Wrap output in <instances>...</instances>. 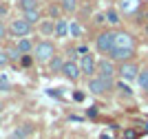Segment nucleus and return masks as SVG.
<instances>
[{"label": "nucleus", "instance_id": "31", "mask_svg": "<svg viewBox=\"0 0 148 139\" xmlns=\"http://www.w3.org/2000/svg\"><path fill=\"white\" fill-rule=\"evenodd\" d=\"M146 36H148V24H146Z\"/></svg>", "mask_w": 148, "mask_h": 139}, {"label": "nucleus", "instance_id": "19", "mask_svg": "<svg viewBox=\"0 0 148 139\" xmlns=\"http://www.w3.org/2000/svg\"><path fill=\"white\" fill-rule=\"evenodd\" d=\"M137 84L142 86L144 91L148 88V68H139V75H137Z\"/></svg>", "mask_w": 148, "mask_h": 139}, {"label": "nucleus", "instance_id": "17", "mask_svg": "<svg viewBox=\"0 0 148 139\" xmlns=\"http://www.w3.org/2000/svg\"><path fill=\"white\" fill-rule=\"evenodd\" d=\"M104 16H106V22H111V24H119V22H122V20H119V18H122L119 9H106Z\"/></svg>", "mask_w": 148, "mask_h": 139}, {"label": "nucleus", "instance_id": "32", "mask_svg": "<svg viewBox=\"0 0 148 139\" xmlns=\"http://www.w3.org/2000/svg\"><path fill=\"white\" fill-rule=\"evenodd\" d=\"M0 113H2V104H0Z\"/></svg>", "mask_w": 148, "mask_h": 139}, {"label": "nucleus", "instance_id": "25", "mask_svg": "<svg viewBox=\"0 0 148 139\" xmlns=\"http://www.w3.org/2000/svg\"><path fill=\"white\" fill-rule=\"evenodd\" d=\"M0 91H9V79H7V75H0Z\"/></svg>", "mask_w": 148, "mask_h": 139}, {"label": "nucleus", "instance_id": "21", "mask_svg": "<svg viewBox=\"0 0 148 139\" xmlns=\"http://www.w3.org/2000/svg\"><path fill=\"white\" fill-rule=\"evenodd\" d=\"M18 7L22 11H29V9H38V0H18Z\"/></svg>", "mask_w": 148, "mask_h": 139}, {"label": "nucleus", "instance_id": "7", "mask_svg": "<svg viewBox=\"0 0 148 139\" xmlns=\"http://www.w3.org/2000/svg\"><path fill=\"white\" fill-rule=\"evenodd\" d=\"M95 75H99V77H106V79H115V75H117V66L113 64L111 58L97 60V73H95Z\"/></svg>", "mask_w": 148, "mask_h": 139}, {"label": "nucleus", "instance_id": "4", "mask_svg": "<svg viewBox=\"0 0 148 139\" xmlns=\"http://www.w3.org/2000/svg\"><path fill=\"white\" fill-rule=\"evenodd\" d=\"M115 47V31H99L97 36H95V49H97L99 53L108 55Z\"/></svg>", "mask_w": 148, "mask_h": 139}, {"label": "nucleus", "instance_id": "27", "mask_svg": "<svg viewBox=\"0 0 148 139\" xmlns=\"http://www.w3.org/2000/svg\"><path fill=\"white\" fill-rule=\"evenodd\" d=\"M20 62H22V66H29L31 62H33V58H29V53H25L22 58H20Z\"/></svg>", "mask_w": 148, "mask_h": 139}, {"label": "nucleus", "instance_id": "11", "mask_svg": "<svg viewBox=\"0 0 148 139\" xmlns=\"http://www.w3.org/2000/svg\"><path fill=\"white\" fill-rule=\"evenodd\" d=\"M113 62H124V60H133L135 58V49H113L108 53Z\"/></svg>", "mask_w": 148, "mask_h": 139}, {"label": "nucleus", "instance_id": "13", "mask_svg": "<svg viewBox=\"0 0 148 139\" xmlns=\"http://www.w3.org/2000/svg\"><path fill=\"white\" fill-rule=\"evenodd\" d=\"M16 47H18L20 53L25 55V53H33V47H36V44L31 42L29 38H18V44H16Z\"/></svg>", "mask_w": 148, "mask_h": 139}, {"label": "nucleus", "instance_id": "15", "mask_svg": "<svg viewBox=\"0 0 148 139\" xmlns=\"http://www.w3.org/2000/svg\"><path fill=\"white\" fill-rule=\"evenodd\" d=\"M62 66H64V60H62V55H53L51 58V62H49V68H51V73H62Z\"/></svg>", "mask_w": 148, "mask_h": 139}, {"label": "nucleus", "instance_id": "28", "mask_svg": "<svg viewBox=\"0 0 148 139\" xmlns=\"http://www.w3.org/2000/svg\"><path fill=\"white\" fill-rule=\"evenodd\" d=\"M7 36V29H5V24H2V20H0V40H5Z\"/></svg>", "mask_w": 148, "mask_h": 139}, {"label": "nucleus", "instance_id": "12", "mask_svg": "<svg viewBox=\"0 0 148 139\" xmlns=\"http://www.w3.org/2000/svg\"><path fill=\"white\" fill-rule=\"evenodd\" d=\"M53 36L56 38H66L69 36V22L66 20H56V31H53Z\"/></svg>", "mask_w": 148, "mask_h": 139}, {"label": "nucleus", "instance_id": "22", "mask_svg": "<svg viewBox=\"0 0 148 139\" xmlns=\"http://www.w3.org/2000/svg\"><path fill=\"white\" fill-rule=\"evenodd\" d=\"M7 55H9V60H11V62H16V60H20V58H22V53L18 51V47L7 49Z\"/></svg>", "mask_w": 148, "mask_h": 139}, {"label": "nucleus", "instance_id": "9", "mask_svg": "<svg viewBox=\"0 0 148 139\" xmlns=\"http://www.w3.org/2000/svg\"><path fill=\"white\" fill-rule=\"evenodd\" d=\"M62 75L69 79V82H77L82 77V68H80V62L75 60H66L64 66H62Z\"/></svg>", "mask_w": 148, "mask_h": 139}, {"label": "nucleus", "instance_id": "34", "mask_svg": "<svg viewBox=\"0 0 148 139\" xmlns=\"http://www.w3.org/2000/svg\"><path fill=\"white\" fill-rule=\"evenodd\" d=\"M146 97H148V88H146Z\"/></svg>", "mask_w": 148, "mask_h": 139}, {"label": "nucleus", "instance_id": "6", "mask_svg": "<svg viewBox=\"0 0 148 139\" xmlns=\"http://www.w3.org/2000/svg\"><path fill=\"white\" fill-rule=\"evenodd\" d=\"M113 49H137V40L133 33L124 29H117L115 31V47Z\"/></svg>", "mask_w": 148, "mask_h": 139}, {"label": "nucleus", "instance_id": "5", "mask_svg": "<svg viewBox=\"0 0 148 139\" xmlns=\"http://www.w3.org/2000/svg\"><path fill=\"white\" fill-rule=\"evenodd\" d=\"M33 31V24L29 22V20L25 18H18V20H11V24H9V33L16 38H27Z\"/></svg>", "mask_w": 148, "mask_h": 139}, {"label": "nucleus", "instance_id": "8", "mask_svg": "<svg viewBox=\"0 0 148 139\" xmlns=\"http://www.w3.org/2000/svg\"><path fill=\"white\" fill-rule=\"evenodd\" d=\"M80 68H82V75L93 77V75L97 73V60H95V55H93V53H82V58H80Z\"/></svg>", "mask_w": 148, "mask_h": 139}, {"label": "nucleus", "instance_id": "23", "mask_svg": "<svg viewBox=\"0 0 148 139\" xmlns=\"http://www.w3.org/2000/svg\"><path fill=\"white\" fill-rule=\"evenodd\" d=\"M69 33L77 38V36H80V33H82V27H80V24H77V22H71V24H69Z\"/></svg>", "mask_w": 148, "mask_h": 139}, {"label": "nucleus", "instance_id": "24", "mask_svg": "<svg viewBox=\"0 0 148 139\" xmlns=\"http://www.w3.org/2000/svg\"><path fill=\"white\" fill-rule=\"evenodd\" d=\"M9 62H11V60H9V55H7V51H0V68H5L7 64H9Z\"/></svg>", "mask_w": 148, "mask_h": 139}, {"label": "nucleus", "instance_id": "18", "mask_svg": "<svg viewBox=\"0 0 148 139\" xmlns=\"http://www.w3.org/2000/svg\"><path fill=\"white\" fill-rule=\"evenodd\" d=\"M60 7H62V11L73 13L77 9V0H60Z\"/></svg>", "mask_w": 148, "mask_h": 139}, {"label": "nucleus", "instance_id": "20", "mask_svg": "<svg viewBox=\"0 0 148 139\" xmlns=\"http://www.w3.org/2000/svg\"><path fill=\"white\" fill-rule=\"evenodd\" d=\"M40 31H42L44 36H51V33L56 31V22H53V20H47V22H40Z\"/></svg>", "mask_w": 148, "mask_h": 139}, {"label": "nucleus", "instance_id": "3", "mask_svg": "<svg viewBox=\"0 0 148 139\" xmlns=\"http://www.w3.org/2000/svg\"><path fill=\"white\" fill-rule=\"evenodd\" d=\"M117 75L119 79H124V82H137V75H139V64L133 60H124L119 62V66H117Z\"/></svg>", "mask_w": 148, "mask_h": 139}, {"label": "nucleus", "instance_id": "16", "mask_svg": "<svg viewBox=\"0 0 148 139\" xmlns=\"http://www.w3.org/2000/svg\"><path fill=\"white\" fill-rule=\"evenodd\" d=\"M31 130H33V128H31V124H25V126L16 128V130H13V133H11V137H9V139H25L27 135L31 133Z\"/></svg>", "mask_w": 148, "mask_h": 139}, {"label": "nucleus", "instance_id": "26", "mask_svg": "<svg viewBox=\"0 0 148 139\" xmlns=\"http://www.w3.org/2000/svg\"><path fill=\"white\" fill-rule=\"evenodd\" d=\"M60 11H62V7H56V5H51V9H49L51 18H58V16H60Z\"/></svg>", "mask_w": 148, "mask_h": 139}, {"label": "nucleus", "instance_id": "10", "mask_svg": "<svg viewBox=\"0 0 148 139\" xmlns=\"http://www.w3.org/2000/svg\"><path fill=\"white\" fill-rule=\"evenodd\" d=\"M117 9L122 16H135L142 9V0H117Z\"/></svg>", "mask_w": 148, "mask_h": 139}, {"label": "nucleus", "instance_id": "33", "mask_svg": "<svg viewBox=\"0 0 148 139\" xmlns=\"http://www.w3.org/2000/svg\"><path fill=\"white\" fill-rule=\"evenodd\" d=\"M0 124H2V115H0Z\"/></svg>", "mask_w": 148, "mask_h": 139}, {"label": "nucleus", "instance_id": "14", "mask_svg": "<svg viewBox=\"0 0 148 139\" xmlns=\"http://www.w3.org/2000/svg\"><path fill=\"white\" fill-rule=\"evenodd\" d=\"M22 18L29 20L31 24H36L42 20V13H40V9H29V11H22Z\"/></svg>", "mask_w": 148, "mask_h": 139}, {"label": "nucleus", "instance_id": "2", "mask_svg": "<svg viewBox=\"0 0 148 139\" xmlns=\"http://www.w3.org/2000/svg\"><path fill=\"white\" fill-rule=\"evenodd\" d=\"M53 55H56V44L49 42V40H42L33 47V60L38 64H49Z\"/></svg>", "mask_w": 148, "mask_h": 139}, {"label": "nucleus", "instance_id": "1", "mask_svg": "<svg viewBox=\"0 0 148 139\" xmlns=\"http://www.w3.org/2000/svg\"><path fill=\"white\" fill-rule=\"evenodd\" d=\"M113 88H115V79H106V77H99V75H93L88 79V93L95 95V97L111 95Z\"/></svg>", "mask_w": 148, "mask_h": 139}, {"label": "nucleus", "instance_id": "29", "mask_svg": "<svg viewBox=\"0 0 148 139\" xmlns=\"http://www.w3.org/2000/svg\"><path fill=\"white\" fill-rule=\"evenodd\" d=\"M2 13H7V7L5 5H0V16H2Z\"/></svg>", "mask_w": 148, "mask_h": 139}, {"label": "nucleus", "instance_id": "30", "mask_svg": "<svg viewBox=\"0 0 148 139\" xmlns=\"http://www.w3.org/2000/svg\"><path fill=\"white\" fill-rule=\"evenodd\" d=\"M102 139H108V135H102Z\"/></svg>", "mask_w": 148, "mask_h": 139}]
</instances>
